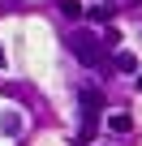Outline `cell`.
<instances>
[{
  "instance_id": "cell-6",
  "label": "cell",
  "mask_w": 142,
  "mask_h": 146,
  "mask_svg": "<svg viewBox=\"0 0 142 146\" xmlns=\"http://www.w3.org/2000/svg\"><path fill=\"white\" fill-rule=\"evenodd\" d=\"M60 13L65 17H82V5H78V0H60Z\"/></svg>"
},
{
  "instance_id": "cell-1",
  "label": "cell",
  "mask_w": 142,
  "mask_h": 146,
  "mask_svg": "<svg viewBox=\"0 0 142 146\" xmlns=\"http://www.w3.org/2000/svg\"><path fill=\"white\" fill-rule=\"evenodd\" d=\"M65 43H69V52H73L82 64H108V47L99 43V35H95V30H73Z\"/></svg>"
},
{
  "instance_id": "cell-7",
  "label": "cell",
  "mask_w": 142,
  "mask_h": 146,
  "mask_svg": "<svg viewBox=\"0 0 142 146\" xmlns=\"http://www.w3.org/2000/svg\"><path fill=\"white\" fill-rule=\"evenodd\" d=\"M0 64H5V47H0Z\"/></svg>"
},
{
  "instance_id": "cell-3",
  "label": "cell",
  "mask_w": 142,
  "mask_h": 146,
  "mask_svg": "<svg viewBox=\"0 0 142 146\" xmlns=\"http://www.w3.org/2000/svg\"><path fill=\"white\" fill-rule=\"evenodd\" d=\"M108 129H112V133H129V129H133V120H129L125 112H116V116L108 120Z\"/></svg>"
},
{
  "instance_id": "cell-5",
  "label": "cell",
  "mask_w": 142,
  "mask_h": 146,
  "mask_svg": "<svg viewBox=\"0 0 142 146\" xmlns=\"http://www.w3.org/2000/svg\"><path fill=\"white\" fill-rule=\"evenodd\" d=\"M0 129H5V133H17V129H22V116H17V112L0 116Z\"/></svg>"
},
{
  "instance_id": "cell-8",
  "label": "cell",
  "mask_w": 142,
  "mask_h": 146,
  "mask_svg": "<svg viewBox=\"0 0 142 146\" xmlns=\"http://www.w3.org/2000/svg\"><path fill=\"white\" fill-rule=\"evenodd\" d=\"M138 90H142V78H138Z\"/></svg>"
},
{
  "instance_id": "cell-4",
  "label": "cell",
  "mask_w": 142,
  "mask_h": 146,
  "mask_svg": "<svg viewBox=\"0 0 142 146\" xmlns=\"http://www.w3.org/2000/svg\"><path fill=\"white\" fill-rule=\"evenodd\" d=\"M116 69H121V73H133V69H138L133 52H116Z\"/></svg>"
},
{
  "instance_id": "cell-2",
  "label": "cell",
  "mask_w": 142,
  "mask_h": 146,
  "mask_svg": "<svg viewBox=\"0 0 142 146\" xmlns=\"http://www.w3.org/2000/svg\"><path fill=\"white\" fill-rule=\"evenodd\" d=\"M99 108H103V95L86 86V90H82V142H86V137L95 133V120H99Z\"/></svg>"
}]
</instances>
